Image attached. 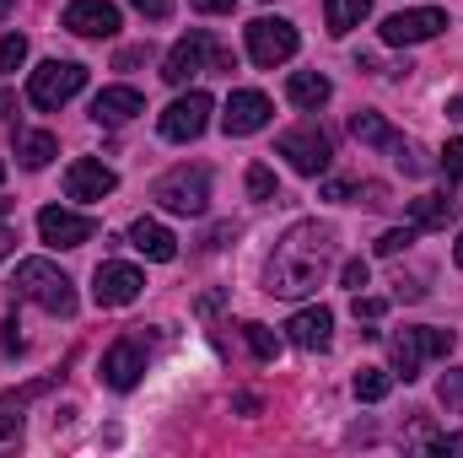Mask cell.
<instances>
[{"label":"cell","mask_w":463,"mask_h":458,"mask_svg":"<svg viewBox=\"0 0 463 458\" xmlns=\"http://www.w3.org/2000/svg\"><path fill=\"white\" fill-rule=\"evenodd\" d=\"M242 335H248V345H253V356H259V361H275V350H280V335H275L269 324H242Z\"/></svg>","instance_id":"27"},{"label":"cell","mask_w":463,"mask_h":458,"mask_svg":"<svg viewBox=\"0 0 463 458\" xmlns=\"http://www.w3.org/2000/svg\"><path fill=\"white\" fill-rule=\"evenodd\" d=\"M146 109V98L135 92V87H103L98 98H92V119L98 124H124V119H135Z\"/></svg>","instance_id":"18"},{"label":"cell","mask_w":463,"mask_h":458,"mask_svg":"<svg viewBox=\"0 0 463 458\" xmlns=\"http://www.w3.org/2000/svg\"><path fill=\"white\" fill-rule=\"evenodd\" d=\"M453 345H458V335H453V329H404V335H393V340H388L393 377L415 383V377H420V367H426V356H448Z\"/></svg>","instance_id":"4"},{"label":"cell","mask_w":463,"mask_h":458,"mask_svg":"<svg viewBox=\"0 0 463 458\" xmlns=\"http://www.w3.org/2000/svg\"><path fill=\"white\" fill-rule=\"evenodd\" d=\"M11 243H16V232L5 227V216H0V259H5V253H11Z\"/></svg>","instance_id":"40"},{"label":"cell","mask_w":463,"mask_h":458,"mask_svg":"<svg viewBox=\"0 0 463 458\" xmlns=\"http://www.w3.org/2000/svg\"><path fill=\"white\" fill-rule=\"evenodd\" d=\"M448 119H463V98H453V103H448Z\"/></svg>","instance_id":"42"},{"label":"cell","mask_w":463,"mask_h":458,"mask_svg":"<svg viewBox=\"0 0 463 458\" xmlns=\"http://www.w3.org/2000/svg\"><path fill=\"white\" fill-rule=\"evenodd\" d=\"M0 184H5V167H0Z\"/></svg>","instance_id":"45"},{"label":"cell","mask_w":463,"mask_h":458,"mask_svg":"<svg viewBox=\"0 0 463 458\" xmlns=\"http://www.w3.org/2000/svg\"><path fill=\"white\" fill-rule=\"evenodd\" d=\"M329 264H335V232L318 222H297L280 237V248L264 270V291L269 297H307V291H318Z\"/></svg>","instance_id":"1"},{"label":"cell","mask_w":463,"mask_h":458,"mask_svg":"<svg viewBox=\"0 0 463 458\" xmlns=\"http://www.w3.org/2000/svg\"><path fill=\"white\" fill-rule=\"evenodd\" d=\"M442 27H448V11H437V5L393 11V16L383 22V43H393V49H404V43H426V38H437Z\"/></svg>","instance_id":"9"},{"label":"cell","mask_w":463,"mask_h":458,"mask_svg":"<svg viewBox=\"0 0 463 458\" xmlns=\"http://www.w3.org/2000/svg\"><path fill=\"white\" fill-rule=\"evenodd\" d=\"M297 27L286 22V16H259V22H248V54H253V65H264V71H275V65H286L291 54H297Z\"/></svg>","instance_id":"6"},{"label":"cell","mask_w":463,"mask_h":458,"mask_svg":"<svg viewBox=\"0 0 463 458\" xmlns=\"http://www.w3.org/2000/svg\"><path fill=\"white\" fill-rule=\"evenodd\" d=\"M286 98H291L297 109H324V103L335 98V87H329V76H318V71H297V76L286 81Z\"/></svg>","instance_id":"22"},{"label":"cell","mask_w":463,"mask_h":458,"mask_svg":"<svg viewBox=\"0 0 463 458\" xmlns=\"http://www.w3.org/2000/svg\"><path fill=\"white\" fill-rule=\"evenodd\" d=\"M453 259H458V264H463V237H458V243H453Z\"/></svg>","instance_id":"43"},{"label":"cell","mask_w":463,"mask_h":458,"mask_svg":"<svg viewBox=\"0 0 463 458\" xmlns=\"http://www.w3.org/2000/svg\"><path fill=\"white\" fill-rule=\"evenodd\" d=\"M81 87H87V65H76V60H49V65L33 71L27 98H33V109H60V103H71Z\"/></svg>","instance_id":"5"},{"label":"cell","mask_w":463,"mask_h":458,"mask_svg":"<svg viewBox=\"0 0 463 458\" xmlns=\"http://www.w3.org/2000/svg\"><path fill=\"white\" fill-rule=\"evenodd\" d=\"M280 157H286L302 178H318V173H329L335 146H329V135H324L318 124H297V129L280 135Z\"/></svg>","instance_id":"7"},{"label":"cell","mask_w":463,"mask_h":458,"mask_svg":"<svg viewBox=\"0 0 463 458\" xmlns=\"http://www.w3.org/2000/svg\"><path fill=\"white\" fill-rule=\"evenodd\" d=\"M286 340L297 345V350H329V340H335V313H329V308H302V313H291Z\"/></svg>","instance_id":"17"},{"label":"cell","mask_w":463,"mask_h":458,"mask_svg":"<svg viewBox=\"0 0 463 458\" xmlns=\"http://www.w3.org/2000/svg\"><path fill=\"white\" fill-rule=\"evenodd\" d=\"M437 399H442V410H448V415H463V367L442 372V383H437Z\"/></svg>","instance_id":"26"},{"label":"cell","mask_w":463,"mask_h":458,"mask_svg":"<svg viewBox=\"0 0 463 458\" xmlns=\"http://www.w3.org/2000/svg\"><path fill=\"white\" fill-rule=\"evenodd\" d=\"M442 173L448 178H463V140H448L442 146Z\"/></svg>","instance_id":"32"},{"label":"cell","mask_w":463,"mask_h":458,"mask_svg":"<svg viewBox=\"0 0 463 458\" xmlns=\"http://www.w3.org/2000/svg\"><path fill=\"white\" fill-rule=\"evenodd\" d=\"M340 281H345L350 291H361V286H366V259H350L345 270H340Z\"/></svg>","instance_id":"36"},{"label":"cell","mask_w":463,"mask_h":458,"mask_svg":"<svg viewBox=\"0 0 463 458\" xmlns=\"http://www.w3.org/2000/svg\"><path fill=\"white\" fill-rule=\"evenodd\" d=\"M11 109H16V98H11V92H0V114H11Z\"/></svg>","instance_id":"41"},{"label":"cell","mask_w":463,"mask_h":458,"mask_svg":"<svg viewBox=\"0 0 463 458\" xmlns=\"http://www.w3.org/2000/svg\"><path fill=\"white\" fill-rule=\"evenodd\" d=\"M194 11H205V16H222V11H232V0H189Z\"/></svg>","instance_id":"39"},{"label":"cell","mask_w":463,"mask_h":458,"mask_svg":"<svg viewBox=\"0 0 463 458\" xmlns=\"http://www.w3.org/2000/svg\"><path fill=\"white\" fill-rule=\"evenodd\" d=\"M205 60H211V33H189V38H178V43L167 49L162 76H167L173 87H189V81L205 71Z\"/></svg>","instance_id":"13"},{"label":"cell","mask_w":463,"mask_h":458,"mask_svg":"<svg viewBox=\"0 0 463 458\" xmlns=\"http://www.w3.org/2000/svg\"><path fill=\"white\" fill-rule=\"evenodd\" d=\"M151 200L173 216H205L211 211V173L205 167H173V173L156 178Z\"/></svg>","instance_id":"3"},{"label":"cell","mask_w":463,"mask_h":458,"mask_svg":"<svg viewBox=\"0 0 463 458\" xmlns=\"http://www.w3.org/2000/svg\"><path fill=\"white\" fill-rule=\"evenodd\" d=\"M350 195H361V184H345V178L324 184V200H350Z\"/></svg>","instance_id":"38"},{"label":"cell","mask_w":463,"mask_h":458,"mask_svg":"<svg viewBox=\"0 0 463 458\" xmlns=\"http://www.w3.org/2000/svg\"><path fill=\"white\" fill-rule=\"evenodd\" d=\"M11 5H16V0H0V16H5V11H11Z\"/></svg>","instance_id":"44"},{"label":"cell","mask_w":463,"mask_h":458,"mask_svg":"<svg viewBox=\"0 0 463 458\" xmlns=\"http://www.w3.org/2000/svg\"><path fill=\"white\" fill-rule=\"evenodd\" d=\"M22 60H27V38H22V33H11V38H0V76H11V71H22Z\"/></svg>","instance_id":"28"},{"label":"cell","mask_w":463,"mask_h":458,"mask_svg":"<svg viewBox=\"0 0 463 458\" xmlns=\"http://www.w3.org/2000/svg\"><path fill=\"white\" fill-rule=\"evenodd\" d=\"M269 98L264 92H253V87H242V92H232L227 109H222V129L227 135H253V129H264L269 124Z\"/></svg>","instance_id":"14"},{"label":"cell","mask_w":463,"mask_h":458,"mask_svg":"<svg viewBox=\"0 0 463 458\" xmlns=\"http://www.w3.org/2000/svg\"><path fill=\"white\" fill-rule=\"evenodd\" d=\"M372 16V0H324V22H329V33L340 38L350 27H361Z\"/></svg>","instance_id":"24"},{"label":"cell","mask_w":463,"mask_h":458,"mask_svg":"<svg viewBox=\"0 0 463 458\" xmlns=\"http://www.w3.org/2000/svg\"><path fill=\"white\" fill-rule=\"evenodd\" d=\"M458 216V200L453 195H420V200H410V227L426 232V227H448Z\"/></svg>","instance_id":"20"},{"label":"cell","mask_w":463,"mask_h":458,"mask_svg":"<svg viewBox=\"0 0 463 458\" xmlns=\"http://www.w3.org/2000/svg\"><path fill=\"white\" fill-rule=\"evenodd\" d=\"M350 135H355L361 146H377V151H399V140H404L388 119H383V114H366V109L350 119Z\"/></svg>","instance_id":"21"},{"label":"cell","mask_w":463,"mask_h":458,"mask_svg":"<svg viewBox=\"0 0 463 458\" xmlns=\"http://www.w3.org/2000/svg\"><path fill=\"white\" fill-rule=\"evenodd\" d=\"M129 248H140V253H146V259H156V264L178 259V237L162 227V222H146V216L129 227Z\"/></svg>","instance_id":"19"},{"label":"cell","mask_w":463,"mask_h":458,"mask_svg":"<svg viewBox=\"0 0 463 458\" xmlns=\"http://www.w3.org/2000/svg\"><path fill=\"white\" fill-rule=\"evenodd\" d=\"M388 388H393V372H383V367H361V372H355V399H361V405L388 399Z\"/></svg>","instance_id":"25"},{"label":"cell","mask_w":463,"mask_h":458,"mask_svg":"<svg viewBox=\"0 0 463 458\" xmlns=\"http://www.w3.org/2000/svg\"><path fill=\"white\" fill-rule=\"evenodd\" d=\"M65 27L76 38H114L118 33V5L109 0H71L65 5Z\"/></svg>","instance_id":"15"},{"label":"cell","mask_w":463,"mask_h":458,"mask_svg":"<svg viewBox=\"0 0 463 458\" xmlns=\"http://www.w3.org/2000/svg\"><path fill=\"white\" fill-rule=\"evenodd\" d=\"M92 216H76V211H65V205H43L38 211V237L49 243V248H81V243H92Z\"/></svg>","instance_id":"11"},{"label":"cell","mask_w":463,"mask_h":458,"mask_svg":"<svg viewBox=\"0 0 463 458\" xmlns=\"http://www.w3.org/2000/svg\"><path fill=\"white\" fill-rule=\"evenodd\" d=\"M22 443V415H0V453Z\"/></svg>","instance_id":"34"},{"label":"cell","mask_w":463,"mask_h":458,"mask_svg":"<svg viewBox=\"0 0 463 458\" xmlns=\"http://www.w3.org/2000/svg\"><path fill=\"white\" fill-rule=\"evenodd\" d=\"M11 286H16V297L38 302V308L54 313V319H71V313H76V286H71V275L54 270L49 259H22Z\"/></svg>","instance_id":"2"},{"label":"cell","mask_w":463,"mask_h":458,"mask_svg":"<svg viewBox=\"0 0 463 458\" xmlns=\"http://www.w3.org/2000/svg\"><path fill=\"white\" fill-rule=\"evenodd\" d=\"M140 286H146V275L135 270V264H98V275H92V297H98V308H129L135 297H140Z\"/></svg>","instance_id":"10"},{"label":"cell","mask_w":463,"mask_h":458,"mask_svg":"<svg viewBox=\"0 0 463 458\" xmlns=\"http://www.w3.org/2000/svg\"><path fill=\"white\" fill-rule=\"evenodd\" d=\"M410 243H415V227H393V232H383V237H377V253H383V259H393V253H404Z\"/></svg>","instance_id":"30"},{"label":"cell","mask_w":463,"mask_h":458,"mask_svg":"<svg viewBox=\"0 0 463 458\" xmlns=\"http://www.w3.org/2000/svg\"><path fill=\"white\" fill-rule=\"evenodd\" d=\"M140 16H151V22H162V16H173V0H129Z\"/></svg>","instance_id":"35"},{"label":"cell","mask_w":463,"mask_h":458,"mask_svg":"<svg viewBox=\"0 0 463 458\" xmlns=\"http://www.w3.org/2000/svg\"><path fill=\"white\" fill-rule=\"evenodd\" d=\"M383 313H388V302H383V297H361V291H355V319H366V324H377Z\"/></svg>","instance_id":"31"},{"label":"cell","mask_w":463,"mask_h":458,"mask_svg":"<svg viewBox=\"0 0 463 458\" xmlns=\"http://www.w3.org/2000/svg\"><path fill=\"white\" fill-rule=\"evenodd\" d=\"M426 453H463V432H442V437H426Z\"/></svg>","instance_id":"33"},{"label":"cell","mask_w":463,"mask_h":458,"mask_svg":"<svg viewBox=\"0 0 463 458\" xmlns=\"http://www.w3.org/2000/svg\"><path fill=\"white\" fill-rule=\"evenodd\" d=\"M140 372H146V340H118V345H109V356H103V383L109 388H135L140 383Z\"/></svg>","instance_id":"16"},{"label":"cell","mask_w":463,"mask_h":458,"mask_svg":"<svg viewBox=\"0 0 463 458\" xmlns=\"http://www.w3.org/2000/svg\"><path fill=\"white\" fill-rule=\"evenodd\" d=\"M248 195H253V200H275V173H269L264 162L248 167Z\"/></svg>","instance_id":"29"},{"label":"cell","mask_w":463,"mask_h":458,"mask_svg":"<svg viewBox=\"0 0 463 458\" xmlns=\"http://www.w3.org/2000/svg\"><path fill=\"white\" fill-rule=\"evenodd\" d=\"M16 157H22V167H49L60 157V140L49 129H22L16 135Z\"/></svg>","instance_id":"23"},{"label":"cell","mask_w":463,"mask_h":458,"mask_svg":"<svg viewBox=\"0 0 463 458\" xmlns=\"http://www.w3.org/2000/svg\"><path fill=\"white\" fill-rule=\"evenodd\" d=\"M114 189H118L114 167H103L98 157H76V162L65 167V195H71V200H87V205H92V200H109Z\"/></svg>","instance_id":"12"},{"label":"cell","mask_w":463,"mask_h":458,"mask_svg":"<svg viewBox=\"0 0 463 458\" xmlns=\"http://www.w3.org/2000/svg\"><path fill=\"white\" fill-rule=\"evenodd\" d=\"M146 54H151V43H135V49H118V71H129V65H140V60H146Z\"/></svg>","instance_id":"37"},{"label":"cell","mask_w":463,"mask_h":458,"mask_svg":"<svg viewBox=\"0 0 463 458\" xmlns=\"http://www.w3.org/2000/svg\"><path fill=\"white\" fill-rule=\"evenodd\" d=\"M216 114V103L205 98V92H184V98H173L167 109H162V135L167 140H200L205 135V124Z\"/></svg>","instance_id":"8"}]
</instances>
